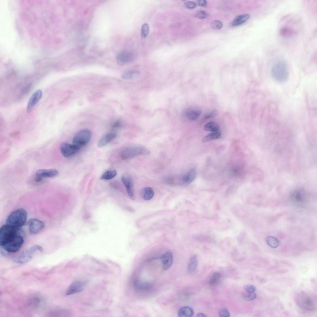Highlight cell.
Returning a JSON list of instances; mask_svg holds the SVG:
<instances>
[{"mask_svg":"<svg viewBox=\"0 0 317 317\" xmlns=\"http://www.w3.org/2000/svg\"><path fill=\"white\" fill-rule=\"evenodd\" d=\"M271 75L276 82L279 83L285 82L289 76V70L286 62L280 60L276 63L271 68Z\"/></svg>","mask_w":317,"mask_h":317,"instance_id":"6da1fadb","label":"cell"},{"mask_svg":"<svg viewBox=\"0 0 317 317\" xmlns=\"http://www.w3.org/2000/svg\"><path fill=\"white\" fill-rule=\"evenodd\" d=\"M27 214L23 208H20L12 212L7 218L6 224L16 228H20L26 223Z\"/></svg>","mask_w":317,"mask_h":317,"instance_id":"7a4b0ae2","label":"cell"},{"mask_svg":"<svg viewBox=\"0 0 317 317\" xmlns=\"http://www.w3.org/2000/svg\"><path fill=\"white\" fill-rule=\"evenodd\" d=\"M24 235L20 228L13 227L6 224L0 228V245L2 246L10 240L18 235Z\"/></svg>","mask_w":317,"mask_h":317,"instance_id":"3957f363","label":"cell"},{"mask_svg":"<svg viewBox=\"0 0 317 317\" xmlns=\"http://www.w3.org/2000/svg\"><path fill=\"white\" fill-rule=\"evenodd\" d=\"M150 151L146 148L140 146L127 147L121 151L120 156L124 159H128L140 155H148Z\"/></svg>","mask_w":317,"mask_h":317,"instance_id":"277c9868","label":"cell"},{"mask_svg":"<svg viewBox=\"0 0 317 317\" xmlns=\"http://www.w3.org/2000/svg\"><path fill=\"white\" fill-rule=\"evenodd\" d=\"M92 135L91 131L88 129H84L80 130L73 137V144L80 149L89 143Z\"/></svg>","mask_w":317,"mask_h":317,"instance_id":"5b68a950","label":"cell"},{"mask_svg":"<svg viewBox=\"0 0 317 317\" xmlns=\"http://www.w3.org/2000/svg\"><path fill=\"white\" fill-rule=\"evenodd\" d=\"M42 247L38 245H34L22 252L13 259L14 261L19 263H23L30 260L33 254L36 251H42Z\"/></svg>","mask_w":317,"mask_h":317,"instance_id":"8992f818","label":"cell"},{"mask_svg":"<svg viewBox=\"0 0 317 317\" xmlns=\"http://www.w3.org/2000/svg\"><path fill=\"white\" fill-rule=\"evenodd\" d=\"M24 235H18L12 238L1 247L6 252L15 253L18 251L24 242Z\"/></svg>","mask_w":317,"mask_h":317,"instance_id":"52a82bcc","label":"cell"},{"mask_svg":"<svg viewBox=\"0 0 317 317\" xmlns=\"http://www.w3.org/2000/svg\"><path fill=\"white\" fill-rule=\"evenodd\" d=\"M58 171L55 169H39L36 173L35 180L39 182L46 178L52 177L59 174Z\"/></svg>","mask_w":317,"mask_h":317,"instance_id":"ba28073f","label":"cell"},{"mask_svg":"<svg viewBox=\"0 0 317 317\" xmlns=\"http://www.w3.org/2000/svg\"><path fill=\"white\" fill-rule=\"evenodd\" d=\"M60 148L63 155L66 157L73 155L80 149L73 144H71L66 142L61 143Z\"/></svg>","mask_w":317,"mask_h":317,"instance_id":"9c48e42d","label":"cell"},{"mask_svg":"<svg viewBox=\"0 0 317 317\" xmlns=\"http://www.w3.org/2000/svg\"><path fill=\"white\" fill-rule=\"evenodd\" d=\"M121 180L125 187L130 198L132 200L135 199L134 186L132 178L127 174L123 175L121 178Z\"/></svg>","mask_w":317,"mask_h":317,"instance_id":"30bf717a","label":"cell"},{"mask_svg":"<svg viewBox=\"0 0 317 317\" xmlns=\"http://www.w3.org/2000/svg\"><path fill=\"white\" fill-rule=\"evenodd\" d=\"M28 229L30 233L32 234L39 232L45 226L43 222L37 219L32 218L28 222Z\"/></svg>","mask_w":317,"mask_h":317,"instance_id":"8fae6325","label":"cell"},{"mask_svg":"<svg viewBox=\"0 0 317 317\" xmlns=\"http://www.w3.org/2000/svg\"><path fill=\"white\" fill-rule=\"evenodd\" d=\"M85 284V283L83 281H75L68 287L65 294L66 295H69L81 292L84 289Z\"/></svg>","mask_w":317,"mask_h":317,"instance_id":"7c38bea8","label":"cell"},{"mask_svg":"<svg viewBox=\"0 0 317 317\" xmlns=\"http://www.w3.org/2000/svg\"><path fill=\"white\" fill-rule=\"evenodd\" d=\"M132 54L129 52L123 51L119 53L116 56V61L120 65H124L128 63L133 60Z\"/></svg>","mask_w":317,"mask_h":317,"instance_id":"4fadbf2b","label":"cell"},{"mask_svg":"<svg viewBox=\"0 0 317 317\" xmlns=\"http://www.w3.org/2000/svg\"><path fill=\"white\" fill-rule=\"evenodd\" d=\"M42 95V91L40 89L36 90L29 99L27 106V110L30 112L35 105L41 99Z\"/></svg>","mask_w":317,"mask_h":317,"instance_id":"5bb4252c","label":"cell"},{"mask_svg":"<svg viewBox=\"0 0 317 317\" xmlns=\"http://www.w3.org/2000/svg\"><path fill=\"white\" fill-rule=\"evenodd\" d=\"M196 176V170L194 168L191 169L182 177L180 183V185L183 187L188 185L194 180Z\"/></svg>","mask_w":317,"mask_h":317,"instance_id":"9a60e30c","label":"cell"},{"mask_svg":"<svg viewBox=\"0 0 317 317\" xmlns=\"http://www.w3.org/2000/svg\"><path fill=\"white\" fill-rule=\"evenodd\" d=\"M161 259L163 269H168L170 267L172 263V253L169 251H167L161 256Z\"/></svg>","mask_w":317,"mask_h":317,"instance_id":"2e32d148","label":"cell"},{"mask_svg":"<svg viewBox=\"0 0 317 317\" xmlns=\"http://www.w3.org/2000/svg\"><path fill=\"white\" fill-rule=\"evenodd\" d=\"M116 134L114 132H110L103 136L98 141L97 146L101 148L104 146L115 139Z\"/></svg>","mask_w":317,"mask_h":317,"instance_id":"e0dca14e","label":"cell"},{"mask_svg":"<svg viewBox=\"0 0 317 317\" xmlns=\"http://www.w3.org/2000/svg\"><path fill=\"white\" fill-rule=\"evenodd\" d=\"M193 309L188 306H183L178 311V315L180 317H190L193 314Z\"/></svg>","mask_w":317,"mask_h":317,"instance_id":"ac0fdd59","label":"cell"},{"mask_svg":"<svg viewBox=\"0 0 317 317\" xmlns=\"http://www.w3.org/2000/svg\"><path fill=\"white\" fill-rule=\"evenodd\" d=\"M140 75V73L137 71L134 70H127L122 74V77L124 79L128 80L136 78Z\"/></svg>","mask_w":317,"mask_h":317,"instance_id":"d6986e66","label":"cell"},{"mask_svg":"<svg viewBox=\"0 0 317 317\" xmlns=\"http://www.w3.org/2000/svg\"><path fill=\"white\" fill-rule=\"evenodd\" d=\"M250 17V15L248 14L238 15L233 20L232 25L235 26L241 24L246 21Z\"/></svg>","mask_w":317,"mask_h":317,"instance_id":"ffe728a7","label":"cell"},{"mask_svg":"<svg viewBox=\"0 0 317 317\" xmlns=\"http://www.w3.org/2000/svg\"><path fill=\"white\" fill-rule=\"evenodd\" d=\"M279 32L281 36L286 37H292L296 34V32L294 29L288 27H282Z\"/></svg>","mask_w":317,"mask_h":317,"instance_id":"44dd1931","label":"cell"},{"mask_svg":"<svg viewBox=\"0 0 317 317\" xmlns=\"http://www.w3.org/2000/svg\"><path fill=\"white\" fill-rule=\"evenodd\" d=\"M142 194L143 198L145 200L151 199L154 195V192L152 188L146 187L143 188L142 190Z\"/></svg>","mask_w":317,"mask_h":317,"instance_id":"7402d4cb","label":"cell"},{"mask_svg":"<svg viewBox=\"0 0 317 317\" xmlns=\"http://www.w3.org/2000/svg\"><path fill=\"white\" fill-rule=\"evenodd\" d=\"M265 240L267 244L273 248L275 249L277 248L279 244L278 240L275 237L268 236L266 237Z\"/></svg>","mask_w":317,"mask_h":317,"instance_id":"603a6c76","label":"cell"},{"mask_svg":"<svg viewBox=\"0 0 317 317\" xmlns=\"http://www.w3.org/2000/svg\"><path fill=\"white\" fill-rule=\"evenodd\" d=\"M221 137V133L218 131L213 132L204 137L202 139V142H206L212 140L219 138Z\"/></svg>","mask_w":317,"mask_h":317,"instance_id":"cb8c5ba5","label":"cell"},{"mask_svg":"<svg viewBox=\"0 0 317 317\" xmlns=\"http://www.w3.org/2000/svg\"><path fill=\"white\" fill-rule=\"evenodd\" d=\"M198 264V260L196 255L193 256L190 258L188 266V270L189 273L194 272L196 270Z\"/></svg>","mask_w":317,"mask_h":317,"instance_id":"d4e9b609","label":"cell"},{"mask_svg":"<svg viewBox=\"0 0 317 317\" xmlns=\"http://www.w3.org/2000/svg\"><path fill=\"white\" fill-rule=\"evenodd\" d=\"M219 128V125L214 122H208L204 126V129L205 131L213 132L218 131Z\"/></svg>","mask_w":317,"mask_h":317,"instance_id":"484cf974","label":"cell"},{"mask_svg":"<svg viewBox=\"0 0 317 317\" xmlns=\"http://www.w3.org/2000/svg\"><path fill=\"white\" fill-rule=\"evenodd\" d=\"M201 113V111L199 110H192L187 112L186 116L189 119L194 120L199 117Z\"/></svg>","mask_w":317,"mask_h":317,"instance_id":"4316f807","label":"cell"},{"mask_svg":"<svg viewBox=\"0 0 317 317\" xmlns=\"http://www.w3.org/2000/svg\"><path fill=\"white\" fill-rule=\"evenodd\" d=\"M117 172L115 170L107 171L102 176L101 179L104 180H110L115 176Z\"/></svg>","mask_w":317,"mask_h":317,"instance_id":"83f0119b","label":"cell"},{"mask_svg":"<svg viewBox=\"0 0 317 317\" xmlns=\"http://www.w3.org/2000/svg\"><path fill=\"white\" fill-rule=\"evenodd\" d=\"M149 32V27L147 23L143 24L141 29V35L142 38H145L148 35Z\"/></svg>","mask_w":317,"mask_h":317,"instance_id":"f1b7e54d","label":"cell"},{"mask_svg":"<svg viewBox=\"0 0 317 317\" xmlns=\"http://www.w3.org/2000/svg\"><path fill=\"white\" fill-rule=\"evenodd\" d=\"M220 274L218 272H215L211 277L209 283L210 285H212L216 283L219 280L220 277Z\"/></svg>","mask_w":317,"mask_h":317,"instance_id":"f546056e","label":"cell"},{"mask_svg":"<svg viewBox=\"0 0 317 317\" xmlns=\"http://www.w3.org/2000/svg\"><path fill=\"white\" fill-rule=\"evenodd\" d=\"M256 297V294L254 292L251 293H248L244 295L243 296L244 299L247 301L253 300L255 299Z\"/></svg>","mask_w":317,"mask_h":317,"instance_id":"4dcf8cb0","label":"cell"},{"mask_svg":"<svg viewBox=\"0 0 317 317\" xmlns=\"http://www.w3.org/2000/svg\"><path fill=\"white\" fill-rule=\"evenodd\" d=\"M211 27L215 29H219L222 27V23L220 21L215 20L213 21L211 24Z\"/></svg>","mask_w":317,"mask_h":317,"instance_id":"1f68e13d","label":"cell"},{"mask_svg":"<svg viewBox=\"0 0 317 317\" xmlns=\"http://www.w3.org/2000/svg\"><path fill=\"white\" fill-rule=\"evenodd\" d=\"M207 15V14L206 12L205 11L199 10L197 11L195 14V16L200 19H203L206 18Z\"/></svg>","mask_w":317,"mask_h":317,"instance_id":"d6a6232c","label":"cell"},{"mask_svg":"<svg viewBox=\"0 0 317 317\" xmlns=\"http://www.w3.org/2000/svg\"><path fill=\"white\" fill-rule=\"evenodd\" d=\"M219 316L220 317H229L230 314L228 310L226 308L221 309L219 313Z\"/></svg>","mask_w":317,"mask_h":317,"instance_id":"836d02e7","label":"cell"},{"mask_svg":"<svg viewBox=\"0 0 317 317\" xmlns=\"http://www.w3.org/2000/svg\"><path fill=\"white\" fill-rule=\"evenodd\" d=\"M244 288L245 290L248 293H251L254 292L256 290L255 287L253 285L251 284L245 285H244Z\"/></svg>","mask_w":317,"mask_h":317,"instance_id":"e575fe53","label":"cell"},{"mask_svg":"<svg viewBox=\"0 0 317 317\" xmlns=\"http://www.w3.org/2000/svg\"><path fill=\"white\" fill-rule=\"evenodd\" d=\"M184 5L186 8L188 9H193L196 6V4L195 2L190 1L185 2Z\"/></svg>","mask_w":317,"mask_h":317,"instance_id":"d590c367","label":"cell"},{"mask_svg":"<svg viewBox=\"0 0 317 317\" xmlns=\"http://www.w3.org/2000/svg\"><path fill=\"white\" fill-rule=\"evenodd\" d=\"M218 111L217 110H214L207 115L205 117V119H208L215 117L218 115Z\"/></svg>","mask_w":317,"mask_h":317,"instance_id":"8d00e7d4","label":"cell"},{"mask_svg":"<svg viewBox=\"0 0 317 317\" xmlns=\"http://www.w3.org/2000/svg\"><path fill=\"white\" fill-rule=\"evenodd\" d=\"M198 5L202 6H205L207 4V2L205 0H199L198 1Z\"/></svg>","mask_w":317,"mask_h":317,"instance_id":"74e56055","label":"cell"},{"mask_svg":"<svg viewBox=\"0 0 317 317\" xmlns=\"http://www.w3.org/2000/svg\"><path fill=\"white\" fill-rule=\"evenodd\" d=\"M121 126V124L120 122H117L114 124L113 126V128H116L119 127Z\"/></svg>","mask_w":317,"mask_h":317,"instance_id":"f35d334b","label":"cell"},{"mask_svg":"<svg viewBox=\"0 0 317 317\" xmlns=\"http://www.w3.org/2000/svg\"><path fill=\"white\" fill-rule=\"evenodd\" d=\"M197 317H206L207 316L206 315H205V314H203V313H198L197 314Z\"/></svg>","mask_w":317,"mask_h":317,"instance_id":"ab89813d","label":"cell"}]
</instances>
